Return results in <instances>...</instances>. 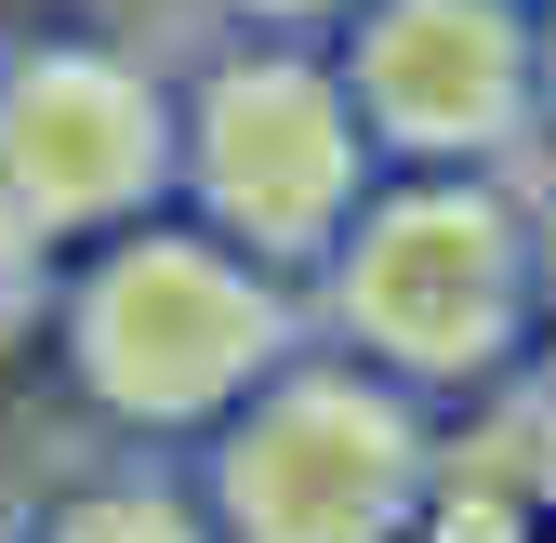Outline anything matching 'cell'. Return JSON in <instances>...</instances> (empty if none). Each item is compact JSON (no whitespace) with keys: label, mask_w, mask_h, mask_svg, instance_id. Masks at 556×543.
I'll return each instance as SVG.
<instances>
[{"label":"cell","mask_w":556,"mask_h":543,"mask_svg":"<svg viewBox=\"0 0 556 543\" xmlns=\"http://www.w3.org/2000/svg\"><path fill=\"white\" fill-rule=\"evenodd\" d=\"M331 318L371 371L410 397H491L543 345V265H530V199L504 173H397L358 199L331 239Z\"/></svg>","instance_id":"1"},{"label":"cell","mask_w":556,"mask_h":543,"mask_svg":"<svg viewBox=\"0 0 556 543\" xmlns=\"http://www.w3.org/2000/svg\"><path fill=\"white\" fill-rule=\"evenodd\" d=\"M226 530L239 543H410L438 491V397L397 371H278L226 438Z\"/></svg>","instance_id":"2"},{"label":"cell","mask_w":556,"mask_h":543,"mask_svg":"<svg viewBox=\"0 0 556 543\" xmlns=\"http://www.w3.org/2000/svg\"><path fill=\"white\" fill-rule=\"evenodd\" d=\"M278 345H292L278 279L213 239H132L80 292V384L132 425H199L226 397H252L278 371Z\"/></svg>","instance_id":"3"},{"label":"cell","mask_w":556,"mask_h":543,"mask_svg":"<svg viewBox=\"0 0 556 543\" xmlns=\"http://www.w3.org/2000/svg\"><path fill=\"white\" fill-rule=\"evenodd\" d=\"M186 173H199V213L226 226V252L331 265V239L358 226V199H371V132H358V93H344L331 66L252 53V66H213L199 132H186Z\"/></svg>","instance_id":"4"},{"label":"cell","mask_w":556,"mask_h":543,"mask_svg":"<svg viewBox=\"0 0 556 543\" xmlns=\"http://www.w3.org/2000/svg\"><path fill=\"white\" fill-rule=\"evenodd\" d=\"M344 93H358V132L410 173H504L543 132L530 0H358Z\"/></svg>","instance_id":"5"},{"label":"cell","mask_w":556,"mask_h":543,"mask_svg":"<svg viewBox=\"0 0 556 543\" xmlns=\"http://www.w3.org/2000/svg\"><path fill=\"white\" fill-rule=\"evenodd\" d=\"M0 186L27 213L80 226V213H132L160 186V106L147 80H119L106 53H40L0 80Z\"/></svg>","instance_id":"6"},{"label":"cell","mask_w":556,"mask_h":543,"mask_svg":"<svg viewBox=\"0 0 556 543\" xmlns=\"http://www.w3.org/2000/svg\"><path fill=\"white\" fill-rule=\"evenodd\" d=\"M53 543H213V530H199L186 504H160V491H106V504H80V517H66Z\"/></svg>","instance_id":"7"},{"label":"cell","mask_w":556,"mask_h":543,"mask_svg":"<svg viewBox=\"0 0 556 543\" xmlns=\"http://www.w3.org/2000/svg\"><path fill=\"white\" fill-rule=\"evenodd\" d=\"M530 265H543V345H556V173H543V199H530Z\"/></svg>","instance_id":"8"},{"label":"cell","mask_w":556,"mask_h":543,"mask_svg":"<svg viewBox=\"0 0 556 543\" xmlns=\"http://www.w3.org/2000/svg\"><path fill=\"white\" fill-rule=\"evenodd\" d=\"M239 14H265V27H318V14H358V0H239Z\"/></svg>","instance_id":"9"},{"label":"cell","mask_w":556,"mask_h":543,"mask_svg":"<svg viewBox=\"0 0 556 543\" xmlns=\"http://www.w3.org/2000/svg\"><path fill=\"white\" fill-rule=\"evenodd\" d=\"M530 40H543V132H556V0H530Z\"/></svg>","instance_id":"10"},{"label":"cell","mask_w":556,"mask_h":543,"mask_svg":"<svg viewBox=\"0 0 556 543\" xmlns=\"http://www.w3.org/2000/svg\"><path fill=\"white\" fill-rule=\"evenodd\" d=\"M543 543H556V530H543Z\"/></svg>","instance_id":"11"}]
</instances>
